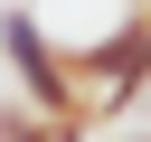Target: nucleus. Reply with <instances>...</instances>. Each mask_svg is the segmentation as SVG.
Wrapping results in <instances>:
<instances>
[{
    "instance_id": "f03ea898",
    "label": "nucleus",
    "mask_w": 151,
    "mask_h": 142,
    "mask_svg": "<svg viewBox=\"0 0 151 142\" xmlns=\"http://www.w3.org/2000/svg\"><path fill=\"white\" fill-rule=\"evenodd\" d=\"M76 85H85V114H123L142 85H151V9H123V28L104 47H66Z\"/></svg>"
},
{
    "instance_id": "f257e3e1",
    "label": "nucleus",
    "mask_w": 151,
    "mask_h": 142,
    "mask_svg": "<svg viewBox=\"0 0 151 142\" xmlns=\"http://www.w3.org/2000/svg\"><path fill=\"white\" fill-rule=\"evenodd\" d=\"M0 57H9V76H19V104H38V114H85V85H76L66 47L38 28V9H0ZM85 123H94V114H85Z\"/></svg>"
},
{
    "instance_id": "7ed1b4c3",
    "label": "nucleus",
    "mask_w": 151,
    "mask_h": 142,
    "mask_svg": "<svg viewBox=\"0 0 151 142\" xmlns=\"http://www.w3.org/2000/svg\"><path fill=\"white\" fill-rule=\"evenodd\" d=\"M85 133H94L85 114H38V104H19V95L0 104V142H85Z\"/></svg>"
}]
</instances>
